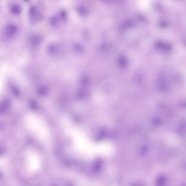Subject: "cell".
<instances>
[{
  "mask_svg": "<svg viewBox=\"0 0 186 186\" xmlns=\"http://www.w3.org/2000/svg\"><path fill=\"white\" fill-rule=\"evenodd\" d=\"M68 15L66 11L62 10L50 18V24L53 26H58L66 23Z\"/></svg>",
  "mask_w": 186,
  "mask_h": 186,
  "instance_id": "cell-1",
  "label": "cell"
},
{
  "mask_svg": "<svg viewBox=\"0 0 186 186\" xmlns=\"http://www.w3.org/2000/svg\"><path fill=\"white\" fill-rule=\"evenodd\" d=\"M10 10L13 14L15 15H18L21 13L22 8L21 6L19 4H14L11 6Z\"/></svg>",
  "mask_w": 186,
  "mask_h": 186,
  "instance_id": "cell-3",
  "label": "cell"
},
{
  "mask_svg": "<svg viewBox=\"0 0 186 186\" xmlns=\"http://www.w3.org/2000/svg\"><path fill=\"white\" fill-rule=\"evenodd\" d=\"M24 0L26 1H28V0Z\"/></svg>",
  "mask_w": 186,
  "mask_h": 186,
  "instance_id": "cell-4",
  "label": "cell"
},
{
  "mask_svg": "<svg viewBox=\"0 0 186 186\" xmlns=\"http://www.w3.org/2000/svg\"><path fill=\"white\" fill-rule=\"evenodd\" d=\"M42 14L39 7L36 6L31 7L29 11V17L30 21L33 23H36L41 19Z\"/></svg>",
  "mask_w": 186,
  "mask_h": 186,
  "instance_id": "cell-2",
  "label": "cell"
}]
</instances>
